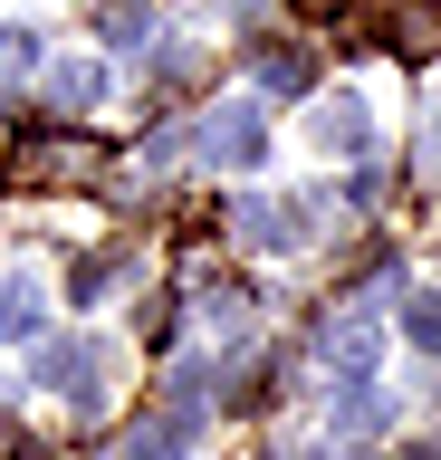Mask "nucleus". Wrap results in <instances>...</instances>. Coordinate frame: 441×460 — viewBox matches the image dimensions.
Masks as SVG:
<instances>
[{
	"instance_id": "nucleus-4",
	"label": "nucleus",
	"mask_w": 441,
	"mask_h": 460,
	"mask_svg": "<svg viewBox=\"0 0 441 460\" xmlns=\"http://www.w3.org/2000/svg\"><path fill=\"white\" fill-rule=\"evenodd\" d=\"M49 96H58L67 115H87L96 96H106V67H96V58H67V67H49Z\"/></svg>"
},
{
	"instance_id": "nucleus-1",
	"label": "nucleus",
	"mask_w": 441,
	"mask_h": 460,
	"mask_svg": "<svg viewBox=\"0 0 441 460\" xmlns=\"http://www.w3.org/2000/svg\"><path fill=\"white\" fill-rule=\"evenodd\" d=\"M96 374H106V355H96L87 336L39 345V384H49V394H58L67 412H96V402H106V384H96Z\"/></svg>"
},
{
	"instance_id": "nucleus-5",
	"label": "nucleus",
	"mask_w": 441,
	"mask_h": 460,
	"mask_svg": "<svg viewBox=\"0 0 441 460\" xmlns=\"http://www.w3.org/2000/svg\"><path fill=\"white\" fill-rule=\"evenodd\" d=\"M260 86L269 96H307V86H317V58L307 49H260Z\"/></svg>"
},
{
	"instance_id": "nucleus-8",
	"label": "nucleus",
	"mask_w": 441,
	"mask_h": 460,
	"mask_svg": "<svg viewBox=\"0 0 441 460\" xmlns=\"http://www.w3.org/2000/svg\"><path fill=\"white\" fill-rule=\"evenodd\" d=\"M393 49H432V10H422V0L393 10Z\"/></svg>"
},
{
	"instance_id": "nucleus-3",
	"label": "nucleus",
	"mask_w": 441,
	"mask_h": 460,
	"mask_svg": "<svg viewBox=\"0 0 441 460\" xmlns=\"http://www.w3.org/2000/svg\"><path fill=\"white\" fill-rule=\"evenodd\" d=\"M326 365L346 374V384H355V374H375V316H346V326H326Z\"/></svg>"
},
{
	"instance_id": "nucleus-6",
	"label": "nucleus",
	"mask_w": 441,
	"mask_h": 460,
	"mask_svg": "<svg viewBox=\"0 0 441 460\" xmlns=\"http://www.w3.org/2000/svg\"><path fill=\"white\" fill-rule=\"evenodd\" d=\"M30 326H39V279L10 269V279H0V336H30Z\"/></svg>"
},
{
	"instance_id": "nucleus-7",
	"label": "nucleus",
	"mask_w": 441,
	"mask_h": 460,
	"mask_svg": "<svg viewBox=\"0 0 441 460\" xmlns=\"http://www.w3.org/2000/svg\"><path fill=\"white\" fill-rule=\"evenodd\" d=\"M412 345H422V355H441V288H422V297H412Z\"/></svg>"
},
{
	"instance_id": "nucleus-9",
	"label": "nucleus",
	"mask_w": 441,
	"mask_h": 460,
	"mask_svg": "<svg viewBox=\"0 0 441 460\" xmlns=\"http://www.w3.org/2000/svg\"><path fill=\"white\" fill-rule=\"evenodd\" d=\"M355 135H365V115H355V106H326L317 115V144H355Z\"/></svg>"
},
{
	"instance_id": "nucleus-2",
	"label": "nucleus",
	"mask_w": 441,
	"mask_h": 460,
	"mask_svg": "<svg viewBox=\"0 0 441 460\" xmlns=\"http://www.w3.org/2000/svg\"><path fill=\"white\" fill-rule=\"evenodd\" d=\"M202 144H211V164H231V172H250L269 154V135H260V115H250V106H221L202 125Z\"/></svg>"
}]
</instances>
